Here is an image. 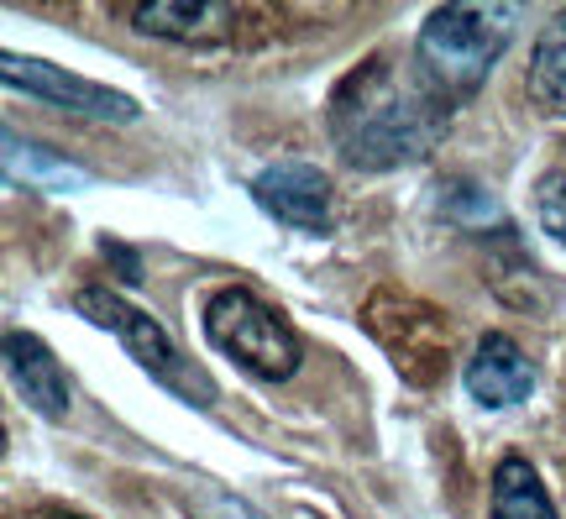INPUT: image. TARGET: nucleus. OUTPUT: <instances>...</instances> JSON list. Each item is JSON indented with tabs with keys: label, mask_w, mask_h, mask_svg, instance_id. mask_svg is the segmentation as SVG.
I'll return each instance as SVG.
<instances>
[{
	"label": "nucleus",
	"mask_w": 566,
	"mask_h": 519,
	"mask_svg": "<svg viewBox=\"0 0 566 519\" xmlns=\"http://www.w3.org/2000/svg\"><path fill=\"white\" fill-rule=\"evenodd\" d=\"M331 132L352 168H399L436 147L441 121L420 84H399L394 74H384V63H367L346 80Z\"/></svg>",
	"instance_id": "1"
},
{
	"label": "nucleus",
	"mask_w": 566,
	"mask_h": 519,
	"mask_svg": "<svg viewBox=\"0 0 566 519\" xmlns=\"http://www.w3.org/2000/svg\"><path fill=\"white\" fill-rule=\"evenodd\" d=\"M6 69V84L11 90H27V95H38L48 105H63V111H74V116H90V121H137L142 105L122 90H111V84H95L84 80V74H69L59 63L48 59H21V53H6L0 59Z\"/></svg>",
	"instance_id": "5"
},
{
	"label": "nucleus",
	"mask_w": 566,
	"mask_h": 519,
	"mask_svg": "<svg viewBox=\"0 0 566 519\" xmlns=\"http://www.w3.org/2000/svg\"><path fill=\"white\" fill-rule=\"evenodd\" d=\"M205 336L210 346L231 357L237 367H247L252 378H268V383H283L300 373L304 362V341L289 331V320L279 310H268L252 289H216L205 300Z\"/></svg>",
	"instance_id": "3"
},
{
	"label": "nucleus",
	"mask_w": 566,
	"mask_h": 519,
	"mask_svg": "<svg viewBox=\"0 0 566 519\" xmlns=\"http://www.w3.org/2000/svg\"><path fill=\"white\" fill-rule=\"evenodd\" d=\"M252 200L263 205L268 216L300 226V231H325L331 226V179L304 158L268 163L252 179Z\"/></svg>",
	"instance_id": "6"
},
{
	"label": "nucleus",
	"mask_w": 566,
	"mask_h": 519,
	"mask_svg": "<svg viewBox=\"0 0 566 519\" xmlns=\"http://www.w3.org/2000/svg\"><path fill=\"white\" fill-rule=\"evenodd\" d=\"M231 17L237 6H221V0H153L132 11V27L168 42H216L231 27Z\"/></svg>",
	"instance_id": "9"
},
{
	"label": "nucleus",
	"mask_w": 566,
	"mask_h": 519,
	"mask_svg": "<svg viewBox=\"0 0 566 519\" xmlns=\"http://www.w3.org/2000/svg\"><path fill=\"white\" fill-rule=\"evenodd\" d=\"M530 95L541 111L566 116V38H546L530 59Z\"/></svg>",
	"instance_id": "12"
},
{
	"label": "nucleus",
	"mask_w": 566,
	"mask_h": 519,
	"mask_svg": "<svg viewBox=\"0 0 566 519\" xmlns=\"http://www.w3.org/2000/svg\"><path fill=\"white\" fill-rule=\"evenodd\" d=\"M462 383H467V394H472V404H483V409H514V404H525L535 394V367H530V357L504 331H488L472 346V357H467Z\"/></svg>",
	"instance_id": "7"
},
{
	"label": "nucleus",
	"mask_w": 566,
	"mask_h": 519,
	"mask_svg": "<svg viewBox=\"0 0 566 519\" xmlns=\"http://www.w3.org/2000/svg\"><path fill=\"white\" fill-rule=\"evenodd\" d=\"M74 310H80L84 320H95L101 331H111V336L132 352V362H137L142 373H147L153 383H163L174 399L200 404V409H210V404H216V383H210L195 362L184 357L179 341L168 336L158 320L147 315V310H137L132 300H122L116 289L90 283V289H80V294H74Z\"/></svg>",
	"instance_id": "4"
},
{
	"label": "nucleus",
	"mask_w": 566,
	"mask_h": 519,
	"mask_svg": "<svg viewBox=\"0 0 566 519\" xmlns=\"http://www.w3.org/2000/svg\"><path fill=\"white\" fill-rule=\"evenodd\" d=\"M514 6H436L415 42V80L436 105H462L514 38Z\"/></svg>",
	"instance_id": "2"
},
{
	"label": "nucleus",
	"mask_w": 566,
	"mask_h": 519,
	"mask_svg": "<svg viewBox=\"0 0 566 519\" xmlns=\"http://www.w3.org/2000/svg\"><path fill=\"white\" fill-rule=\"evenodd\" d=\"M535 216L546 226V237H556L566 247V168H556V174L535 184Z\"/></svg>",
	"instance_id": "13"
},
{
	"label": "nucleus",
	"mask_w": 566,
	"mask_h": 519,
	"mask_svg": "<svg viewBox=\"0 0 566 519\" xmlns=\"http://www.w3.org/2000/svg\"><path fill=\"white\" fill-rule=\"evenodd\" d=\"M6 179L11 184H32V189H84V168L63 158V153H48L38 142H21V132L6 126Z\"/></svg>",
	"instance_id": "11"
},
{
	"label": "nucleus",
	"mask_w": 566,
	"mask_h": 519,
	"mask_svg": "<svg viewBox=\"0 0 566 519\" xmlns=\"http://www.w3.org/2000/svg\"><path fill=\"white\" fill-rule=\"evenodd\" d=\"M195 519H263L258 509H247L242 499H205V504H189Z\"/></svg>",
	"instance_id": "14"
},
{
	"label": "nucleus",
	"mask_w": 566,
	"mask_h": 519,
	"mask_svg": "<svg viewBox=\"0 0 566 519\" xmlns=\"http://www.w3.org/2000/svg\"><path fill=\"white\" fill-rule=\"evenodd\" d=\"M6 373L17 383V394L38 415L63 419L69 404H74V388H69V373L63 362L48 352V341L32 336V331H6Z\"/></svg>",
	"instance_id": "8"
},
{
	"label": "nucleus",
	"mask_w": 566,
	"mask_h": 519,
	"mask_svg": "<svg viewBox=\"0 0 566 519\" xmlns=\"http://www.w3.org/2000/svg\"><path fill=\"white\" fill-rule=\"evenodd\" d=\"M493 519H562L530 457L509 451L493 467Z\"/></svg>",
	"instance_id": "10"
}]
</instances>
